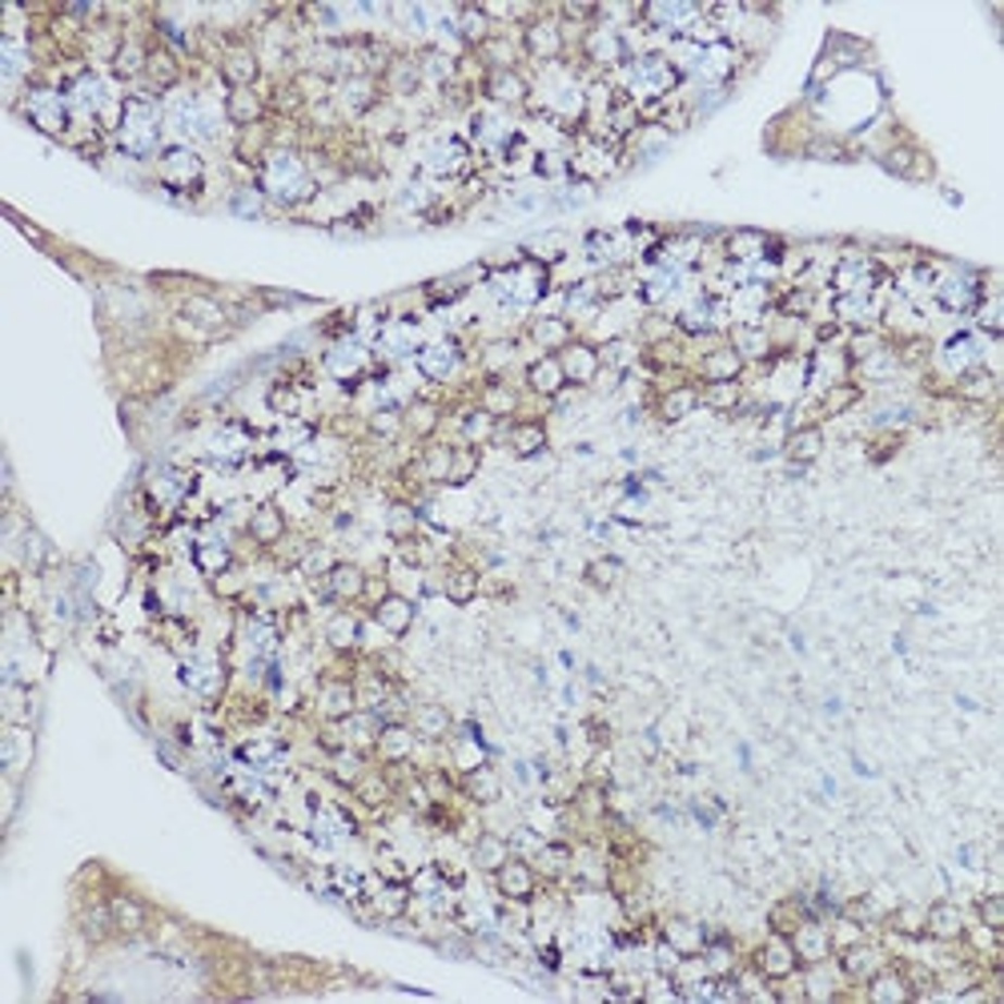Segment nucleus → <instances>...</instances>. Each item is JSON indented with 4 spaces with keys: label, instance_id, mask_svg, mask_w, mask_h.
Masks as SVG:
<instances>
[{
    "label": "nucleus",
    "instance_id": "nucleus-1",
    "mask_svg": "<svg viewBox=\"0 0 1004 1004\" xmlns=\"http://www.w3.org/2000/svg\"><path fill=\"white\" fill-rule=\"evenodd\" d=\"M161 129H165V105H161V97L133 93V97H125V105H121V125H117V133H113V141H117L121 153H129L133 161H146L165 149L161 146Z\"/></svg>",
    "mask_w": 1004,
    "mask_h": 1004
},
{
    "label": "nucleus",
    "instance_id": "nucleus-2",
    "mask_svg": "<svg viewBox=\"0 0 1004 1004\" xmlns=\"http://www.w3.org/2000/svg\"><path fill=\"white\" fill-rule=\"evenodd\" d=\"M518 45H523V57H527V61L555 65V61L567 57V28H563V21L555 16V9H551V13L542 9L535 21H527V25L518 28Z\"/></svg>",
    "mask_w": 1004,
    "mask_h": 1004
},
{
    "label": "nucleus",
    "instance_id": "nucleus-3",
    "mask_svg": "<svg viewBox=\"0 0 1004 1004\" xmlns=\"http://www.w3.org/2000/svg\"><path fill=\"white\" fill-rule=\"evenodd\" d=\"M262 53L253 49L246 37H225L222 40V61H217V77L225 89H258L262 85Z\"/></svg>",
    "mask_w": 1004,
    "mask_h": 1004
},
{
    "label": "nucleus",
    "instance_id": "nucleus-4",
    "mask_svg": "<svg viewBox=\"0 0 1004 1004\" xmlns=\"http://www.w3.org/2000/svg\"><path fill=\"white\" fill-rule=\"evenodd\" d=\"M158 177L170 193H198L205 181V161L198 149L189 146H165L158 153Z\"/></svg>",
    "mask_w": 1004,
    "mask_h": 1004
},
{
    "label": "nucleus",
    "instance_id": "nucleus-5",
    "mask_svg": "<svg viewBox=\"0 0 1004 1004\" xmlns=\"http://www.w3.org/2000/svg\"><path fill=\"white\" fill-rule=\"evenodd\" d=\"M366 575H371V570L362 567V563H354V559H338L322 579H314V587H317V595L326 599V603H334V607H354V603H362Z\"/></svg>",
    "mask_w": 1004,
    "mask_h": 1004
},
{
    "label": "nucleus",
    "instance_id": "nucleus-6",
    "mask_svg": "<svg viewBox=\"0 0 1004 1004\" xmlns=\"http://www.w3.org/2000/svg\"><path fill=\"white\" fill-rule=\"evenodd\" d=\"M186 80V57L177 53V49H170L165 40L153 37V45H149V65H146V80H141V89H146L149 97H170L177 85Z\"/></svg>",
    "mask_w": 1004,
    "mask_h": 1004
},
{
    "label": "nucleus",
    "instance_id": "nucleus-7",
    "mask_svg": "<svg viewBox=\"0 0 1004 1004\" xmlns=\"http://www.w3.org/2000/svg\"><path fill=\"white\" fill-rule=\"evenodd\" d=\"M478 97H487L494 109H527L530 97H535V80L523 68H494V73L482 77Z\"/></svg>",
    "mask_w": 1004,
    "mask_h": 1004
},
{
    "label": "nucleus",
    "instance_id": "nucleus-8",
    "mask_svg": "<svg viewBox=\"0 0 1004 1004\" xmlns=\"http://www.w3.org/2000/svg\"><path fill=\"white\" fill-rule=\"evenodd\" d=\"M832 961L848 984H864V980H873L876 972L892 961V952H888L884 944H876V940L864 937V940H856V944H848V949H836Z\"/></svg>",
    "mask_w": 1004,
    "mask_h": 1004
},
{
    "label": "nucleus",
    "instance_id": "nucleus-9",
    "mask_svg": "<svg viewBox=\"0 0 1004 1004\" xmlns=\"http://www.w3.org/2000/svg\"><path fill=\"white\" fill-rule=\"evenodd\" d=\"M752 972H760L767 984H780V980L795 977L800 972V956H795L792 940L780 937V932L760 940V949L752 952Z\"/></svg>",
    "mask_w": 1004,
    "mask_h": 1004
},
{
    "label": "nucleus",
    "instance_id": "nucleus-10",
    "mask_svg": "<svg viewBox=\"0 0 1004 1004\" xmlns=\"http://www.w3.org/2000/svg\"><path fill=\"white\" fill-rule=\"evenodd\" d=\"M414 752H418V736H414V727H410L406 719H386V724L378 727L374 748H371L378 767H406L410 760H414Z\"/></svg>",
    "mask_w": 1004,
    "mask_h": 1004
},
{
    "label": "nucleus",
    "instance_id": "nucleus-11",
    "mask_svg": "<svg viewBox=\"0 0 1004 1004\" xmlns=\"http://www.w3.org/2000/svg\"><path fill=\"white\" fill-rule=\"evenodd\" d=\"M314 712L322 724H342L357 712V688L354 675H326L314 695Z\"/></svg>",
    "mask_w": 1004,
    "mask_h": 1004
},
{
    "label": "nucleus",
    "instance_id": "nucleus-12",
    "mask_svg": "<svg viewBox=\"0 0 1004 1004\" xmlns=\"http://www.w3.org/2000/svg\"><path fill=\"white\" fill-rule=\"evenodd\" d=\"M559 366H563V378H567L570 390H587V386L599 382L603 374V357H599V346L587 342V338H575L559 350Z\"/></svg>",
    "mask_w": 1004,
    "mask_h": 1004
},
{
    "label": "nucleus",
    "instance_id": "nucleus-13",
    "mask_svg": "<svg viewBox=\"0 0 1004 1004\" xmlns=\"http://www.w3.org/2000/svg\"><path fill=\"white\" fill-rule=\"evenodd\" d=\"M490 880H494V892H499L502 900H518V904H530V900L539 896V888H542L539 868H535L527 856H518V852L506 859V864H502V868L490 876Z\"/></svg>",
    "mask_w": 1004,
    "mask_h": 1004
},
{
    "label": "nucleus",
    "instance_id": "nucleus-14",
    "mask_svg": "<svg viewBox=\"0 0 1004 1004\" xmlns=\"http://www.w3.org/2000/svg\"><path fill=\"white\" fill-rule=\"evenodd\" d=\"M246 539L253 542V547H262V551H274L278 542L290 539V518H286V511H281L274 499L258 502L250 515H246Z\"/></svg>",
    "mask_w": 1004,
    "mask_h": 1004
},
{
    "label": "nucleus",
    "instance_id": "nucleus-15",
    "mask_svg": "<svg viewBox=\"0 0 1004 1004\" xmlns=\"http://www.w3.org/2000/svg\"><path fill=\"white\" fill-rule=\"evenodd\" d=\"M494 442H506L515 459H539L542 450L551 447V430L542 418H511V423H499Z\"/></svg>",
    "mask_w": 1004,
    "mask_h": 1004
},
{
    "label": "nucleus",
    "instance_id": "nucleus-16",
    "mask_svg": "<svg viewBox=\"0 0 1004 1004\" xmlns=\"http://www.w3.org/2000/svg\"><path fill=\"white\" fill-rule=\"evenodd\" d=\"M463 346L454 342V338H438V342H426L418 354H414V366L423 371L426 382H450L454 374L463 371Z\"/></svg>",
    "mask_w": 1004,
    "mask_h": 1004
},
{
    "label": "nucleus",
    "instance_id": "nucleus-17",
    "mask_svg": "<svg viewBox=\"0 0 1004 1004\" xmlns=\"http://www.w3.org/2000/svg\"><path fill=\"white\" fill-rule=\"evenodd\" d=\"M366 615H371V623L382 635H390V639H406V635L414 631V623H418V603H414L410 595H402V591H390V595H386L382 603H374Z\"/></svg>",
    "mask_w": 1004,
    "mask_h": 1004
},
{
    "label": "nucleus",
    "instance_id": "nucleus-18",
    "mask_svg": "<svg viewBox=\"0 0 1004 1004\" xmlns=\"http://www.w3.org/2000/svg\"><path fill=\"white\" fill-rule=\"evenodd\" d=\"M222 117L241 133V129H258V125H265L274 113H269V101H265L262 89H225Z\"/></svg>",
    "mask_w": 1004,
    "mask_h": 1004
},
{
    "label": "nucleus",
    "instance_id": "nucleus-19",
    "mask_svg": "<svg viewBox=\"0 0 1004 1004\" xmlns=\"http://www.w3.org/2000/svg\"><path fill=\"white\" fill-rule=\"evenodd\" d=\"M965 937H968L965 908H956L952 900L925 904V940H932V944H965Z\"/></svg>",
    "mask_w": 1004,
    "mask_h": 1004
},
{
    "label": "nucleus",
    "instance_id": "nucleus-20",
    "mask_svg": "<svg viewBox=\"0 0 1004 1004\" xmlns=\"http://www.w3.org/2000/svg\"><path fill=\"white\" fill-rule=\"evenodd\" d=\"M149 45H153V37H141V33L125 28V40H121V49L109 61V77L121 80V85H141L149 65Z\"/></svg>",
    "mask_w": 1004,
    "mask_h": 1004
},
{
    "label": "nucleus",
    "instance_id": "nucleus-21",
    "mask_svg": "<svg viewBox=\"0 0 1004 1004\" xmlns=\"http://www.w3.org/2000/svg\"><path fill=\"white\" fill-rule=\"evenodd\" d=\"M792 949L795 956H800V968L804 965H824V961H832L836 949H832V937H828V925L819 920V916H804L800 925L792 928Z\"/></svg>",
    "mask_w": 1004,
    "mask_h": 1004
},
{
    "label": "nucleus",
    "instance_id": "nucleus-22",
    "mask_svg": "<svg viewBox=\"0 0 1004 1004\" xmlns=\"http://www.w3.org/2000/svg\"><path fill=\"white\" fill-rule=\"evenodd\" d=\"M402 426L414 442H435V435L442 430V402L414 394L410 402H402Z\"/></svg>",
    "mask_w": 1004,
    "mask_h": 1004
},
{
    "label": "nucleus",
    "instance_id": "nucleus-23",
    "mask_svg": "<svg viewBox=\"0 0 1004 1004\" xmlns=\"http://www.w3.org/2000/svg\"><path fill=\"white\" fill-rule=\"evenodd\" d=\"M494 33H499V28H494V21L487 16L482 4H459V9H454V37H459V49H463V53H478Z\"/></svg>",
    "mask_w": 1004,
    "mask_h": 1004
},
{
    "label": "nucleus",
    "instance_id": "nucleus-24",
    "mask_svg": "<svg viewBox=\"0 0 1004 1004\" xmlns=\"http://www.w3.org/2000/svg\"><path fill=\"white\" fill-rule=\"evenodd\" d=\"M824 447H828V438H824V426H819V423H795L792 430L783 435L780 454L792 466H812L819 454H824Z\"/></svg>",
    "mask_w": 1004,
    "mask_h": 1004
},
{
    "label": "nucleus",
    "instance_id": "nucleus-25",
    "mask_svg": "<svg viewBox=\"0 0 1004 1004\" xmlns=\"http://www.w3.org/2000/svg\"><path fill=\"white\" fill-rule=\"evenodd\" d=\"M378 80H382L386 97H418V89L426 85L423 61H418V53H394V61L386 65Z\"/></svg>",
    "mask_w": 1004,
    "mask_h": 1004
},
{
    "label": "nucleus",
    "instance_id": "nucleus-26",
    "mask_svg": "<svg viewBox=\"0 0 1004 1004\" xmlns=\"http://www.w3.org/2000/svg\"><path fill=\"white\" fill-rule=\"evenodd\" d=\"M523 382H527V390L535 398H542L547 406L555 402L563 390H567V378H563V366H559L555 354H539L535 362H527V371H523Z\"/></svg>",
    "mask_w": 1004,
    "mask_h": 1004
},
{
    "label": "nucleus",
    "instance_id": "nucleus-27",
    "mask_svg": "<svg viewBox=\"0 0 1004 1004\" xmlns=\"http://www.w3.org/2000/svg\"><path fill=\"white\" fill-rule=\"evenodd\" d=\"M406 724L414 727V736L426 743H442L450 740V731H454V715H450V707H442V703H414L406 715Z\"/></svg>",
    "mask_w": 1004,
    "mask_h": 1004
},
{
    "label": "nucleus",
    "instance_id": "nucleus-28",
    "mask_svg": "<svg viewBox=\"0 0 1004 1004\" xmlns=\"http://www.w3.org/2000/svg\"><path fill=\"white\" fill-rule=\"evenodd\" d=\"M366 362H371V354H366L354 338H342V342H334L330 350H326V371H330V378H338L342 386H354L357 378L366 374Z\"/></svg>",
    "mask_w": 1004,
    "mask_h": 1004
},
{
    "label": "nucleus",
    "instance_id": "nucleus-29",
    "mask_svg": "<svg viewBox=\"0 0 1004 1004\" xmlns=\"http://www.w3.org/2000/svg\"><path fill=\"white\" fill-rule=\"evenodd\" d=\"M470 868L482 876H494L506 864V859L515 856V848H511V836L502 832H478L475 840H470Z\"/></svg>",
    "mask_w": 1004,
    "mask_h": 1004
},
{
    "label": "nucleus",
    "instance_id": "nucleus-30",
    "mask_svg": "<svg viewBox=\"0 0 1004 1004\" xmlns=\"http://www.w3.org/2000/svg\"><path fill=\"white\" fill-rule=\"evenodd\" d=\"M527 338L539 346V354H559L567 342H575V322H567L563 314H539L527 326Z\"/></svg>",
    "mask_w": 1004,
    "mask_h": 1004
},
{
    "label": "nucleus",
    "instance_id": "nucleus-31",
    "mask_svg": "<svg viewBox=\"0 0 1004 1004\" xmlns=\"http://www.w3.org/2000/svg\"><path fill=\"white\" fill-rule=\"evenodd\" d=\"M426 165L438 177H466L470 173V146L463 137H447V141H435V149L426 153Z\"/></svg>",
    "mask_w": 1004,
    "mask_h": 1004
},
{
    "label": "nucleus",
    "instance_id": "nucleus-32",
    "mask_svg": "<svg viewBox=\"0 0 1004 1004\" xmlns=\"http://www.w3.org/2000/svg\"><path fill=\"white\" fill-rule=\"evenodd\" d=\"M326 648L334 655H354L362 651V615L357 611H334L326 619Z\"/></svg>",
    "mask_w": 1004,
    "mask_h": 1004
},
{
    "label": "nucleus",
    "instance_id": "nucleus-33",
    "mask_svg": "<svg viewBox=\"0 0 1004 1004\" xmlns=\"http://www.w3.org/2000/svg\"><path fill=\"white\" fill-rule=\"evenodd\" d=\"M109 912H113V925H117V937H141L149 928V904L133 892H113L109 896Z\"/></svg>",
    "mask_w": 1004,
    "mask_h": 1004
},
{
    "label": "nucleus",
    "instance_id": "nucleus-34",
    "mask_svg": "<svg viewBox=\"0 0 1004 1004\" xmlns=\"http://www.w3.org/2000/svg\"><path fill=\"white\" fill-rule=\"evenodd\" d=\"M743 371H748V362L727 342H719L700 357V382H740Z\"/></svg>",
    "mask_w": 1004,
    "mask_h": 1004
},
{
    "label": "nucleus",
    "instance_id": "nucleus-35",
    "mask_svg": "<svg viewBox=\"0 0 1004 1004\" xmlns=\"http://www.w3.org/2000/svg\"><path fill=\"white\" fill-rule=\"evenodd\" d=\"M475 57L487 73H494V68H523V45H518V37L511 28H499Z\"/></svg>",
    "mask_w": 1004,
    "mask_h": 1004
},
{
    "label": "nucleus",
    "instance_id": "nucleus-36",
    "mask_svg": "<svg viewBox=\"0 0 1004 1004\" xmlns=\"http://www.w3.org/2000/svg\"><path fill=\"white\" fill-rule=\"evenodd\" d=\"M478 591H482V575H478L470 563H450V567L442 570V595H447V603L470 607L478 599Z\"/></svg>",
    "mask_w": 1004,
    "mask_h": 1004
},
{
    "label": "nucleus",
    "instance_id": "nucleus-37",
    "mask_svg": "<svg viewBox=\"0 0 1004 1004\" xmlns=\"http://www.w3.org/2000/svg\"><path fill=\"white\" fill-rule=\"evenodd\" d=\"M700 410V382H679V386H667L660 394V402H655V414H660V423L675 426L683 423L688 414H695Z\"/></svg>",
    "mask_w": 1004,
    "mask_h": 1004
},
{
    "label": "nucleus",
    "instance_id": "nucleus-38",
    "mask_svg": "<svg viewBox=\"0 0 1004 1004\" xmlns=\"http://www.w3.org/2000/svg\"><path fill=\"white\" fill-rule=\"evenodd\" d=\"M459 792L470 800V804H478V807H490V804H499L502 800V780H499V771L490 764H478V767H470V771H463L459 776Z\"/></svg>",
    "mask_w": 1004,
    "mask_h": 1004
},
{
    "label": "nucleus",
    "instance_id": "nucleus-39",
    "mask_svg": "<svg viewBox=\"0 0 1004 1004\" xmlns=\"http://www.w3.org/2000/svg\"><path fill=\"white\" fill-rule=\"evenodd\" d=\"M707 932H712V928L700 925V920H691V916H672V920H663L660 940H667L679 956H691V952H703Z\"/></svg>",
    "mask_w": 1004,
    "mask_h": 1004
},
{
    "label": "nucleus",
    "instance_id": "nucleus-40",
    "mask_svg": "<svg viewBox=\"0 0 1004 1004\" xmlns=\"http://www.w3.org/2000/svg\"><path fill=\"white\" fill-rule=\"evenodd\" d=\"M478 406L487 410V414H494L499 423H511V418H518L523 394H518V390L506 382V378H487V382H482V390H478Z\"/></svg>",
    "mask_w": 1004,
    "mask_h": 1004
},
{
    "label": "nucleus",
    "instance_id": "nucleus-41",
    "mask_svg": "<svg viewBox=\"0 0 1004 1004\" xmlns=\"http://www.w3.org/2000/svg\"><path fill=\"white\" fill-rule=\"evenodd\" d=\"M859 989H864V996H868V1001H876V1004H900V1001H912L908 980H904V972H900V965H896V961H888V965L880 968V972H876L873 980H864Z\"/></svg>",
    "mask_w": 1004,
    "mask_h": 1004
},
{
    "label": "nucleus",
    "instance_id": "nucleus-42",
    "mask_svg": "<svg viewBox=\"0 0 1004 1004\" xmlns=\"http://www.w3.org/2000/svg\"><path fill=\"white\" fill-rule=\"evenodd\" d=\"M350 792H354V800L366 807V812H386V807L398 800V783L386 776V767H382V771H366Z\"/></svg>",
    "mask_w": 1004,
    "mask_h": 1004
},
{
    "label": "nucleus",
    "instance_id": "nucleus-43",
    "mask_svg": "<svg viewBox=\"0 0 1004 1004\" xmlns=\"http://www.w3.org/2000/svg\"><path fill=\"white\" fill-rule=\"evenodd\" d=\"M888 932V937H900V940H912V944H920L925 940V904H892V908L884 912V925H880Z\"/></svg>",
    "mask_w": 1004,
    "mask_h": 1004
},
{
    "label": "nucleus",
    "instance_id": "nucleus-44",
    "mask_svg": "<svg viewBox=\"0 0 1004 1004\" xmlns=\"http://www.w3.org/2000/svg\"><path fill=\"white\" fill-rule=\"evenodd\" d=\"M859 402H864V386L859 382H832V386H824V390H819L816 414L819 418H840V414H848V410L859 406Z\"/></svg>",
    "mask_w": 1004,
    "mask_h": 1004
},
{
    "label": "nucleus",
    "instance_id": "nucleus-45",
    "mask_svg": "<svg viewBox=\"0 0 1004 1004\" xmlns=\"http://www.w3.org/2000/svg\"><path fill=\"white\" fill-rule=\"evenodd\" d=\"M494 435H499V418H494V414H487V410L478 406V402L466 410L463 418H459V442H466V447L482 450V447H490V442H494Z\"/></svg>",
    "mask_w": 1004,
    "mask_h": 1004
},
{
    "label": "nucleus",
    "instance_id": "nucleus-46",
    "mask_svg": "<svg viewBox=\"0 0 1004 1004\" xmlns=\"http://www.w3.org/2000/svg\"><path fill=\"white\" fill-rule=\"evenodd\" d=\"M478 470H482V450L478 447H466V442H454V454H450V475H447V487H470L478 478Z\"/></svg>",
    "mask_w": 1004,
    "mask_h": 1004
},
{
    "label": "nucleus",
    "instance_id": "nucleus-47",
    "mask_svg": "<svg viewBox=\"0 0 1004 1004\" xmlns=\"http://www.w3.org/2000/svg\"><path fill=\"white\" fill-rule=\"evenodd\" d=\"M423 530V515H418V506L406 499H394L390 506H386V535L394 542L410 539V535H418Z\"/></svg>",
    "mask_w": 1004,
    "mask_h": 1004
},
{
    "label": "nucleus",
    "instance_id": "nucleus-48",
    "mask_svg": "<svg viewBox=\"0 0 1004 1004\" xmlns=\"http://www.w3.org/2000/svg\"><path fill=\"white\" fill-rule=\"evenodd\" d=\"M700 406L715 410V414H736L743 406V386L740 382H700Z\"/></svg>",
    "mask_w": 1004,
    "mask_h": 1004
},
{
    "label": "nucleus",
    "instance_id": "nucleus-49",
    "mask_svg": "<svg viewBox=\"0 0 1004 1004\" xmlns=\"http://www.w3.org/2000/svg\"><path fill=\"white\" fill-rule=\"evenodd\" d=\"M362 426H366V435L378 438V442H398V438L406 435V426H402V406H390V402L371 410Z\"/></svg>",
    "mask_w": 1004,
    "mask_h": 1004
},
{
    "label": "nucleus",
    "instance_id": "nucleus-50",
    "mask_svg": "<svg viewBox=\"0 0 1004 1004\" xmlns=\"http://www.w3.org/2000/svg\"><path fill=\"white\" fill-rule=\"evenodd\" d=\"M193 563H198V570L205 579H213V575H222V570L234 567L238 555H234V547H225V542H198V547H193Z\"/></svg>",
    "mask_w": 1004,
    "mask_h": 1004
},
{
    "label": "nucleus",
    "instance_id": "nucleus-51",
    "mask_svg": "<svg viewBox=\"0 0 1004 1004\" xmlns=\"http://www.w3.org/2000/svg\"><path fill=\"white\" fill-rule=\"evenodd\" d=\"M582 579H587V587H595V591H611L623 579V563L615 555H595L582 567Z\"/></svg>",
    "mask_w": 1004,
    "mask_h": 1004
},
{
    "label": "nucleus",
    "instance_id": "nucleus-52",
    "mask_svg": "<svg viewBox=\"0 0 1004 1004\" xmlns=\"http://www.w3.org/2000/svg\"><path fill=\"white\" fill-rule=\"evenodd\" d=\"M21 542H25V567L33 570V575H45V570L57 563V551L49 547V539H45L37 527H25V539Z\"/></svg>",
    "mask_w": 1004,
    "mask_h": 1004
},
{
    "label": "nucleus",
    "instance_id": "nucleus-53",
    "mask_svg": "<svg viewBox=\"0 0 1004 1004\" xmlns=\"http://www.w3.org/2000/svg\"><path fill=\"white\" fill-rule=\"evenodd\" d=\"M210 591H213L217 599H222V603H238V599L246 595V591H250L246 567H241V563H234L229 570H222V575H213V579H210Z\"/></svg>",
    "mask_w": 1004,
    "mask_h": 1004
},
{
    "label": "nucleus",
    "instance_id": "nucleus-54",
    "mask_svg": "<svg viewBox=\"0 0 1004 1004\" xmlns=\"http://www.w3.org/2000/svg\"><path fill=\"white\" fill-rule=\"evenodd\" d=\"M229 210L238 213V217H265V213H269V198L262 193L258 181H250V186H241L229 193Z\"/></svg>",
    "mask_w": 1004,
    "mask_h": 1004
},
{
    "label": "nucleus",
    "instance_id": "nucleus-55",
    "mask_svg": "<svg viewBox=\"0 0 1004 1004\" xmlns=\"http://www.w3.org/2000/svg\"><path fill=\"white\" fill-rule=\"evenodd\" d=\"M265 406L274 410L278 418H298L302 414V390L293 382H274L269 394H265Z\"/></svg>",
    "mask_w": 1004,
    "mask_h": 1004
},
{
    "label": "nucleus",
    "instance_id": "nucleus-56",
    "mask_svg": "<svg viewBox=\"0 0 1004 1004\" xmlns=\"http://www.w3.org/2000/svg\"><path fill=\"white\" fill-rule=\"evenodd\" d=\"M912 161H916V146H908V141H896L892 149L880 153V165H884L892 177H904V181H908V173H912Z\"/></svg>",
    "mask_w": 1004,
    "mask_h": 1004
},
{
    "label": "nucleus",
    "instance_id": "nucleus-57",
    "mask_svg": "<svg viewBox=\"0 0 1004 1004\" xmlns=\"http://www.w3.org/2000/svg\"><path fill=\"white\" fill-rule=\"evenodd\" d=\"M977 925H984L989 932H1001L1004 928V900L996 892L977 900Z\"/></svg>",
    "mask_w": 1004,
    "mask_h": 1004
},
{
    "label": "nucleus",
    "instance_id": "nucleus-58",
    "mask_svg": "<svg viewBox=\"0 0 1004 1004\" xmlns=\"http://www.w3.org/2000/svg\"><path fill=\"white\" fill-rule=\"evenodd\" d=\"M374 868H378V876H382V880H410L406 864H402V859H398L390 848H378V852H374Z\"/></svg>",
    "mask_w": 1004,
    "mask_h": 1004
},
{
    "label": "nucleus",
    "instance_id": "nucleus-59",
    "mask_svg": "<svg viewBox=\"0 0 1004 1004\" xmlns=\"http://www.w3.org/2000/svg\"><path fill=\"white\" fill-rule=\"evenodd\" d=\"M932 177H937V165H932V158H928L925 149H916V161H912L908 181H932Z\"/></svg>",
    "mask_w": 1004,
    "mask_h": 1004
}]
</instances>
